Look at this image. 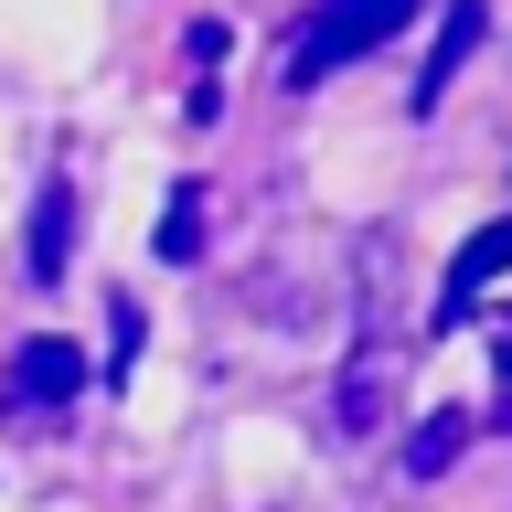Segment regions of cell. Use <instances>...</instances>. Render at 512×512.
<instances>
[{"label": "cell", "instance_id": "obj_1", "mask_svg": "<svg viewBox=\"0 0 512 512\" xmlns=\"http://www.w3.org/2000/svg\"><path fill=\"white\" fill-rule=\"evenodd\" d=\"M406 22H416V0H310V22H299V43H288V96H310L331 64L395 43Z\"/></svg>", "mask_w": 512, "mask_h": 512}, {"label": "cell", "instance_id": "obj_2", "mask_svg": "<svg viewBox=\"0 0 512 512\" xmlns=\"http://www.w3.org/2000/svg\"><path fill=\"white\" fill-rule=\"evenodd\" d=\"M395 395H406V342H374L363 363H342V395H331L342 438H384L395 427Z\"/></svg>", "mask_w": 512, "mask_h": 512}, {"label": "cell", "instance_id": "obj_3", "mask_svg": "<svg viewBox=\"0 0 512 512\" xmlns=\"http://www.w3.org/2000/svg\"><path fill=\"white\" fill-rule=\"evenodd\" d=\"M75 395H86V352L64 342V331L11 342V416H22V406H75Z\"/></svg>", "mask_w": 512, "mask_h": 512}, {"label": "cell", "instance_id": "obj_4", "mask_svg": "<svg viewBox=\"0 0 512 512\" xmlns=\"http://www.w3.org/2000/svg\"><path fill=\"white\" fill-rule=\"evenodd\" d=\"M480 32H491V0H448V22H438V43H427V75H416V118H438L448 107V86H459V64L480 54Z\"/></svg>", "mask_w": 512, "mask_h": 512}, {"label": "cell", "instance_id": "obj_5", "mask_svg": "<svg viewBox=\"0 0 512 512\" xmlns=\"http://www.w3.org/2000/svg\"><path fill=\"white\" fill-rule=\"evenodd\" d=\"M64 267H75V182H64V171H54V182L32 192V235H22V278H32V288H54Z\"/></svg>", "mask_w": 512, "mask_h": 512}, {"label": "cell", "instance_id": "obj_6", "mask_svg": "<svg viewBox=\"0 0 512 512\" xmlns=\"http://www.w3.org/2000/svg\"><path fill=\"white\" fill-rule=\"evenodd\" d=\"M491 278H512V214H502V224H480L470 246L448 256V288H438V320H459V310H470V299H480V288H491Z\"/></svg>", "mask_w": 512, "mask_h": 512}, {"label": "cell", "instance_id": "obj_7", "mask_svg": "<svg viewBox=\"0 0 512 512\" xmlns=\"http://www.w3.org/2000/svg\"><path fill=\"white\" fill-rule=\"evenodd\" d=\"M470 448V416L459 406H438V416H416V438H406V480H438L448 459Z\"/></svg>", "mask_w": 512, "mask_h": 512}, {"label": "cell", "instance_id": "obj_8", "mask_svg": "<svg viewBox=\"0 0 512 512\" xmlns=\"http://www.w3.org/2000/svg\"><path fill=\"white\" fill-rule=\"evenodd\" d=\"M160 256H171V267L203 256V203H192V192H171V214H160Z\"/></svg>", "mask_w": 512, "mask_h": 512}, {"label": "cell", "instance_id": "obj_9", "mask_svg": "<svg viewBox=\"0 0 512 512\" xmlns=\"http://www.w3.org/2000/svg\"><path fill=\"white\" fill-rule=\"evenodd\" d=\"M491 363H502V384H512V331H502V342H491Z\"/></svg>", "mask_w": 512, "mask_h": 512}, {"label": "cell", "instance_id": "obj_10", "mask_svg": "<svg viewBox=\"0 0 512 512\" xmlns=\"http://www.w3.org/2000/svg\"><path fill=\"white\" fill-rule=\"evenodd\" d=\"M502 427H512V406H502Z\"/></svg>", "mask_w": 512, "mask_h": 512}]
</instances>
